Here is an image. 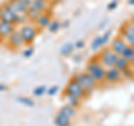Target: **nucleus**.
<instances>
[{
  "mask_svg": "<svg viewBox=\"0 0 134 126\" xmlns=\"http://www.w3.org/2000/svg\"><path fill=\"white\" fill-rule=\"evenodd\" d=\"M58 112H59L60 114H63L64 116L68 117L69 119H72L73 117L75 116V113H76V111H75V107L70 106L69 104H67V105H65V106H63Z\"/></svg>",
  "mask_w": 134,
  "mask_h": 126,
  "instance_id": "nucleus-16",
  "label": "nucleus"
},
{
  "mask_svg": "<svg viewBox=\"0 0 134 126\" xmlns=\"http://www.w3.org/2000/svg\"><path fill=\"white\" fill-rule=\"evenodd\" d=\"M0 19L8 21L10 24H14L15 26L17 25V19H18V15H16L6 3L0 6Z\"/></svg>",
  "mask_w": 134,
  "mask_h": 126,
  "instance_id": "nucleus-9",
  "label": "nucleus"
},
{
  "mask_svg": "<svg viewBox=\"0 0 134 126\" xmlns=\"http://www.w3.org/2000/svg\"><path fill=\"white\" fill-rule=\"evenodd\" d=\"M130 22H131L133 26H134V16H132V18H131V20H130Z\"/></svg>",
  "mask_w": 134,
  "mask_h": 126,
  "instance_id": "nucleus-31",
  "label": "nucleus"
},
{
  "mask_svg": "<svg viewBox=\"0 0 134 126\" xmlns=\"http://www.w3.org/2000/svg\"><path fill=\"white\" fill-rule=\"evenodd\" d=\"M59 27H60V24L58 22V21H56V20H54V21H52V22L49 24V26H48L47 29H48L50 32H56V31H58Z\"/></svg>",
  "mask_w": 134,
  "mask_h": 126,
  "instance_id": "nucleus-20",
  "label": "nucleus"
},
{
  "mask_svg": "<svg viewBox=\"0 0 134 126\" xmlns=\"http://www.w3.org/2000/svg\"><path fill=\"white\" fill-rule=\"evenodd\" d=\"M73 78L82 86V88L85 90L86 95L92 93V91H93L96 88L97 84H98L88 73H87V71H84V73H78V74L75 75Z\"/></svg>",
  "mask_w": 134,
  "mask_h": 126,
  "instance_id": "nucleus-1",
  "label": "nucleus"
},
{
  "mask_svg": "<svg viewBox=\"0 0 134 126\" xmlns=\"http://www.w3.org/2000/svg\"><path fill=\"white\" fill-rule=\"evenodd\" d=\"M130 65H131L132 68H134V56L131 58V60H130Z\"/></svg>",
  "mask_w": 134,
  "mask_h": 126,
  "instance_id": "nucleus-28",
  "label": "nucleus"
},
{
  "mask_svg": "<svg viewBox=\"0 0 134 126\" xmlns=\"http://www.w3.org/2000/svg\"><path fill=\"white\" fill-rule=\"evenodd\" d=\"M23 1H24L25 3H27V5H28V6H30V5H31V3H32L34 1H35V0H23Z\"/></svg>",
  "mask_w": 134,
  "mask_h": 126,
  "instance_id": "nucleus-27",
  "label": "nucleus"
},
{
  "mask_svg": "<svg viewBox=\"0 0 134 126\" xmlns=\"http://www.w3.org/2000/svg\"><path fill=\"white\" fill-rule=\"evenodd\" d=\"M127 46H129V45L125 43L122 37L119 35V36H116L115 38L112 40V44H111V46H110V48H111L115 54H117L119 56H121V55L123 54L124 50L126 49Z\"/></svg>",
  "mask_w": 134,
  "mask_h": 126,
  "instance_id": "nucleus-12",
  "label": "nucleus"
},
{
  "mask_svg": "<svg viewBox=\"0 0 134 126\" xmlns=\"http://www.w3.org/2000/svg\"><path fill=\"white\" fill-rule=\"evenodd\" d=\"M57 90H58V87L57 86H53V87H50L49 89L47 90V93L50 95V96H53V95H55L57 93Z\"/></svg>",
  "mask_w": 134,
  "mask_h": 126,
  "instance_id": "nucleus-24",
  "label": "nucleus"
},
{
  "mask_svg": "<svg viewBox=\"0 0 134 126\" xmlns=\"http://www.w3.org/2000/svg\"><path fill=\"white\" fill-rule=\"evenodd\" d=\"M6 86L5 85H2V84H0V91H2V90H6Z\"/></svg>",
  "mask_w": 134,
  "mask_h": 126,
  "instance_id": "nucleus-29",
  "label": "nucleus"
},
{
  "mask_svg": "<svg viewBox=\"0 0 134 126\" xmlns=\"http://www.w3.org/2000/svg\"><path fill=\"white\" fill-rule=\"evenodd\" d=\"M45 91H46V87L45 86H39V87H37V88L34 89V95L35 96H41Z\"/></svg>",
  "mask_w": 134,
  "mask_h": 126,
  "instance_id": "nucleus-22",
  "label": "nucleus"
},
{
  "mask_svg": "<svg viewBox=\"0 0 134 126\" xmlns=\"http://www.w3.org/2000/svg\"><path fill=\"white\" fill-rule=\"evenodd\" d=\"M74 47H75V46H74V44H72V43L65 44V45L62 47V49H60V55H62V56H69L70 54L73 53Z\"/></svg>",
  "mask_w": 134,
  "mask_h": 126,
  "instance_id": "nucleus-18",
  "label": "nucleus"
},
{
  "mask_svg": "<svg viewBox=\"0 0 134 126\" xmlns=\"http://www.w3.org/2000/svg\"><path fill=\"white\" fill-rule=\"evenodd\" d=\"M5 41H7V46L12 50L21 48L23 46L25 45V41L23 39L21 35H20L19 30H16V29L10 33L9 37H8Z\"/></svg>",
  "mask_w": 134,
  "mask_h": 126,
  "instance_id": "nucleus-7",
  "label": "nucleus"
},
{
  "mask_svg": "<svg viewBox=\"0 0 134 126\" xmlns=\"http://www.w3.org/2000/svg\"><path fill=\"white\" fill-rule=\"evenodd\" d=\"M15 25L0 19V40L5 41L9 35L15 30Z\"/></svg>",
  "mask_w": 134,
  "mask_h": 126,
  "instance_id": "nucleus-14",
  "label": "nucleus"
},
{
  "mask_svg": "<svg viewBox=\"0 0 134 126\" xmlns=\"http://www.w3.org/2000/svg\"><path fill=\"white\" fill-rule=\"evenodd\" d=\"M64 94H65L66 97H72V98L78 99V100H82L86 96L85 90L83 89L82 86L79 85L74 78L70 79L69 83L67 84Z\"/></svg>",
  "mask_w": 134,
  "mask_h": 126,
  "instance_id": "nucleus-3",
  "label": "nucleus"
},
{
  "mask_svg": "<svg viewBox=\"0 0 134 126\" xmlns=\"http://www.w3.org/2000/svg\"><path fill=\"white\" fill-rule=\"evenodd\" d=\"M32 54H34V49H32L31 47H29L28 49H26V50L24 51V56L26 57V58H28V57H31Z\"/></svg>",
  "mask_w": 134,
  "mask_h": 126,
  "instance_id": "nucleus-23",
  "label": "nucleus"
},
{
  "mask_svg": "<svg viewBox=\"0 0 134 126\" xmlns=\"http://www.w3.org/2000/svg\"><path fill=\"white\" fill-rule=\"evenodd\" d=\"M84 45H85V43H84L83 40H78L76 44H75V46H76V48H83Z\"/></svg>",
  "mask_w": 134,
  "mask_h": 126,
  "instance_id": "nucleus-26",
  "label": "nucleus"
},
{
  "mask_svg": "<svg viewBox=\"0 0 134 126\" xmlns=\"http://www.w3.org/2000/svg\"><path fill=\"white\" fill-rule=\"evenodd\" d=\"M121 56L124 57L125 59H127L130 61V60H131V58L134 56V47H133V46H127L126 49L124 50L123 54Z\"/></svg>",
  "mask_w": 134,
  "mask_h": 126,
  "instance_id": "nucleus-19",
  "label": "nucleus"
},
{
  "mask_svg": "<svg viewBox=\"0 0 134 126\" xmlns=\"http://www.w3.org/2000/svg\"><path fill=\"white\" fill-rule=\"evenodd\" d=\"M18 100L20 103H23L24 105H26V106H34V102L30 99V98H27V97H19Z\"/></svg>",
  "mask_w": 134,
  "mask_h": 126,
  "instance_id": "nucleus-21",
  "label": "nucleus"
},
{
  "mask_svg": "<svg viewBox=\"0 0 134 126\" xmlns=\"http://www.w3.org/2000/svg\"><path fill=\"white\" fill-rule=\"evenodd\" d=\"M116 6H117V1H116V0H114V1L111 2L110 5L107 6V8H108V10H113V9H115V8H116Z\"/></svg>",
  "mask_w": 134,
  "mask_h": 126,
  "instance_id": "nucleus-25",
  "label": "nucleus"
},
{
  "mask_svg": "<svg viewBox=\"0 0 134 126\" xmlns=\"http://www.w3.org/2000/svg\"><path fill=\"white\" fill-rule=\"evenodd\" d=\"M127 3L129 5H131V6H134V0H129Z\"/></svg>",
  "mask_w": 134,
  "mask_h": 126,
  "instance_id": "nucleus-30",
  "label": "nucleus"
},
{
  "mask_svg": "<svg viewBox=\"0 0 134 126\" xmlns=\"http://www.w3.org/2000/svg\"><path fill=\"white\" fill-rule=\"evenodd\" d=\"M86 71L92 77L97 83H100L105 79V73H106V68L104 67L100 61L98 59L96 60H91L87 65V68H86Z\"/></svg>",
  "mask_w": 134,
  "mask_h": 126,
  "instance_id": "nucleus-2",
  "label": "nucleus"
},
{
  "mask_svg": "<svg viewBox=\"0 0 134 126\" xmlns=\"http://www.w3.org/2000/svg\"><path fill=\"white\" fill-rule=\"evenodd\" d=\"M117 58H119L117 54H115L110 47H105L102 50V53H100L98 60L107 69V68H111V67L115 66Z\"/></svg>",
  "mask_w": 134,
  "mask_h": 126,
  "instance_id": "nucleus-5",
  "label": "nucleus"
},
{
  "mask_svg": "<svg viewBox=\"0 0 134 126\" xmlns=\"http://www.w3.org/2000/svg\"><path fill=\"white\" fill-rule=\"evenodd\" d=\"M111 35H112V30H108L105 33H103V35L97 36L96 38H94L93 41H92L91 48L93 50H96V49H98L100 47H104V46L107 44V41L110 40Z\"/></svg>",
  "mask_w": 134,
  "mask_h": 126,
  "instance_id": "nucleus-13",
  "label": "nucleus"
},
{
  "mask_svg": "<svg viewBox=\"0 0 134 126\" xmlns=\"http://www.w3.org/2000/svg\"><path fill=\"white\" fill-rule=\"evenodd\" d=\"M48 6V1L47 0H35L30 6L28 7V11H27V17L29 19L34 20L37 16H39L41 12L46 11Z\"/></svg>",
  "mask_w": 134,
  "mask_h": 126,
  "instance_id": "nucleus-6",
  "label": "nucleus"
},
{
  "mask_svg": "<svg viewBox=\"0 0 134 126\" xmlns=\"http://www.w3.org/2000/svg\"><path fill=\"white\" fill-rule=\"evenodd\" d=\"M34 21V25L41 30V29H45V28H48L49 24L52 22V15L49 14V12L46 10L44 12H41L39 16H37L35 19L32 20Z\"/></svg>",
  "mask_w": 134,
  "mask_h": 126,
  "instance_id": "nucleus-10",
  "label": "nucleus"
},
{
  "mask_svg": "<svg viewBox=\"0 0 134 126\" xmlns=\"http://www.w3.org/2000/svg\"><path fill=\"white\" fill-rule=\"evenodd\" d=\"M6 5L10 8V9L15 12L16 15H27L28 11V5L25 3L23 0H8Z\"/></svg>",
  "mask_w": 134,
  "mask_h": 126,
  "instance_id": "nucleus-8",
  "label": "nucleus"
},
{
  "mask_svg": "<svg viewBox=\"0 0 134 126\" xmlns=\"http://www.w3.org/2000/svg\"><path fill=\"white\" fill-rule=\"evenodd\" d=\"M38 31H39V29L34 24H24L21 25V27L19 29L20 35H21L25 44H27V45L31 44L35 40L37 35H38Z\"/></svg>",
  "mask_w": 134,
  "mask_h": 126,
  "instance_id": "nucleus-4",
  "label": "nucleus"
},
{
  "mask_svg": "<svg viewBox=\"0 0 134 126\" xmlns=\"http://www.w3.org/2000/svg\"><path fill=\"white\" fill-rule=\"evenodd\" d=\"M115 67L119 70L124 71L125 69H127L129 67H131V65H130V61L127 59H125V58L122 56H119V58H117V60H116Z\"/></svg>",
  "mask_w": 134,
  "mask_h": 126,
  "instance_id": "nucleus-17",
  "label": "nucleus"
},
{
  "mask_svg": "<svg viewBox=\"0 0 134 126\" xmlns=\"http://www.w3.org/2000/svg\"><path fill=\"white\" fill-rule=\"evenodd\" d=\"M133 71H134V68H133Z\"/></svg>",
  "mask_w": 134,
  "mask_h": 126,
  "instance_id": "nucleus-32",
  "label": "nucleus"
},
{
  "mask_svg": "<svg viewBox=\"0 0 134 126\" xmlns=\"http://www.w3.org/2000/svg\"><path fill=\"white\" fill-rule=\"evenodd\" d=\"M122 71L119 70L116 67H111V68H107L106 69V73H105V79L104 81L110 83V84H114L121 81L122 78Z\"/></svg>",
  "mask_w": 134,
  "mask_h": 126,
  "instance_id": "nucleus-11",
  "label": "nucleus"
},
{
  "mask_svg": "<svg viewBox=\"0 0 134 126\" xmlns=\"http://www.w3.org/2000/svg\"><path fill=\"white\" fill-rule=\"evenodd\" d=\"M70 121L72 119H69L68 117L60 114L59 112H58L55 116V125L56 126H70Z\"/></svg>",
  "mask_w": 134,
  "mask_h": 126,
  "instance_id": "nucleus-15",
  "label": "nucleus"
}]
</instances>
